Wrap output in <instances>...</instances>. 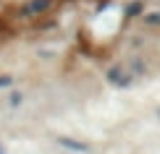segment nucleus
Listing matches in <instances>:
<instances>
[{"label": "nucleus", "mask_w": 160, "mask_h": 154, "mask_svg": "<svg viewBox=\"0 0 160 154\" xmlns=\"http://www.w3.org/2000/svg\"><path fill=\"white\" fill-rule=\"evenodd\" d=\"M8 84H11V78H8V76H0V86H8Z\"/></svg>", "instance_id": "f257e3e1"}, {"label": "nucleus", "mask_w": 160, "mask_h": 154, "mask_svg": "<svg viewBox=\"0 0 160 154\" xmlns=\"http://www.w3.org/2000/svg\"><path fill=\"white\" fill-rule=\"evenodd\" d=\"M0 154H3V152H0Z\"/></svg>", "instance_id": "f03ea898"}]
</instances>
